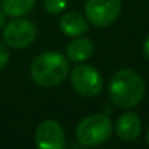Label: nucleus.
<instances>
[{"label": "nucleus", "mask_w": 149, "mask_h": 149, "mask_svg": "<svg viewBox=\"0 0 149 149\" xmlns=\"http://www.w3.org/2000/svg\"><path fill=\"white\" fill-rule=\"evenodd\" d=\"M61 31L68 36H80L88 31V22L77 12L65 13L59 20Z\"/></svg>", "instance_id": "1a4fd4ad"}, {"label": "nucleus", "mask_w": 149, "mask_h": 149, "mask_svg": "<svg viewBox=\"0 0 149 149\" xmlns=\"http://www.w3.org/2000/svg\"><path fill=\"white\" fill-rule=\"evenodd\" d=\"M36 38V28L26 19H13L3 29V41L12 48H26Z\"/></svg>", "instance_id": "423d86ee"}, {"label": "nucleus", "mask_w": 149, "mask_h": 149, "mask_svg": "<svg viewBox=\"0 0 149 149\" xmlns=\"http://www.w3.org/2000/svg\"><path fill=\"white\" fill-rule=\"evenodd\" d=\"M142 130L141 119L132 111L123 113L116 122V133L125 142H133L139 138Z\"/></svg>", "instance_id": "6e6552de"}, {"label": "nucleus", "mask_w": 149, "mask_h": 149, "mask_svg": "<svg viewBox=\"0 0 149 149\" xmlns=\"http://www.w3.org/2000/svg\"><path fill=\"white\" fill-rule=\"evenodd\" d=\"M71 84L78 94L84 97H96L101 91L103 80L94 67L80 64L71 71Z\"/></svg>", "instance_id": "20e7f679"}, {"label": "nucleus", "mask_w": 149, "mask_h": 149, "mask_svg": "<svg viewBox=\"0 0 149 149\" xmlns=\"http://www.w3.org/2000/svg\"><path fill=\"white\" fill-rule=\"evenodd\" d=\"M38 149H65V135L56 120H44L35 135Z\"/></svg>", "instance_id": "0eeeda50"}, {"label": "nucleus", "mask_w": 149, "mask_h": 149, "mask_svg": "<svg viewBox=\"0 0 149 149\" xmlns=\"http://www.w3.org/2000/svg\"><path fill=\"white\" fill-rule=\"evenodd\" d=\"M122 12L120 0H87L86 19L94 26L111 25Z\"/></svg>", "instance_id": "39448f33"}, {"label": "nucleus", "mask_w": 149, "mask_h": 149, "mask_svg": "<svg viewBox=\"0 0 149 149\" xmlns=\"http://www.w3.org/2000/svg\"><path fill=\"white\" fill-rule=\"evenodd\" d=\"M143 54L149 59V35H148V38L145 39V42H143Z\"/></svg>", "instance_id": "4468645a"}, {"label": "nucleus", "mask_w": 149, "mask_h": 149, "mask_svg": "<svg viewBox=\"0 0 149 149\" xmlns=\"http://www.w3.org/2000/svg\"><path fill=\"white\" fill-rule=\"evenodd\" d=\"M70 71L67 56L59 52L48 51L36 56L31 65L32 80L42 87H54L62 83Z\"/></svg>", "instance_id": "f03ea898"}, {"label": "nucleus", "mask_w": 149, "mask_h": 149, "mask_svg": "<svg viewBox=\"0 0 149 149\" xmlns=\"http://www.w3.org/2000/svg\"><path fill=\"white\" fill-rule=\"evenodd\" d=\"M146 141H148V145H149V127H148V132H146Z\"/></svg>", "instance_id": "dca6fc26"}, {"label": "nucleus", "mask_w": 149, "mask_h": 149, "mask_svg": "<svg viewBox=\"0 0 149 149\" xmlns=\"http://www.w3.org/2000/svg\"><path fill=\"white\" fill-rule=\"evenodd\" d=\"M93 42L87 38H77L67 45V58L72 62H84L93 54Z\"/></svg>", "instance_id": "9d476101"}, {"label": "nucleus", "mask_w": 149, "mask_h": 149, "mask_svg": "<svg viewBox=\"0 0 149 149\" xmlns=\"http://www.w3.org/2000/svg\"><path fill=\"white\" fill-rule=\"evenodd\" d=\"M111 120L103 113L83 119L77 127V139L83 146H99L111 135Z\"/></svg>", "instance_id": "7ed1b4c3"}, {"label": "nucleus", "mask_w": 149, "mask_h": 149, "mask_svg": "<svg viewBox=\"0 0 149 149\" xmlns=\"http://www.w3.org/2000/svg\"><path fill=\"white\" fill-rule=\"evenodd\" d=\"M67 3L68 0H44V7L48 13L56 15L67 7Z\"/></svg>", "instance_id": "f8f14e48"}, {"label": "nucleus", "mask_w": 149, "mask_h": 149, "mask_svg": "<svg viewBox=\"0 0 149 149\" xmlns=\"http://www.w3.org/2000/svg\"><path fill=\"white\" fill-rule=\"evenodd\" d=\"M35 6V0H0L1 12L12 17L28 15Z\"/></svg>", "instance_id": "9b49d317"}, {"label": "nucleus", "mask_w": 149, "mask_h": 149, "mask_svg": "<svg viewBox=\"0 0 149 149\" xmlns=\"http://www.w3.org/2000/svg\"><path fill=\"white\" fill-rule=\"evenodd\" d=\"M4 26V13L0 10V29Z\"/></svg>", "instance_id": "2eb2a0df"}, {"label": "nucleus", "mask_w": 149, "mask_h": 149, "mask_svg": "<svg viewBox=\"0 0 149 149\" xmlns=\"http://www.w3.org/2000/svg\"><path fill=\"white\" fill-rule=\"evenodd\" d=\"M145 81L132 70L117 71L109 86L110 100L122 109H133L145 97Z\"/></svg>", "instance_id": "f257e3e1"}, {"label": "nucleus", "mask_w": 149, "mask_h": 149, "mask_svg": "<svg viewBox=\"0 0 149 149\" xmlns=\"http://www.w3.org/2000/svg\"><path fill=\"white\" fill-rule=\"evenodd\" d=\"M9 58H10V54H9L7 47L0 42V70L6 67V64L9 62Z\"/></svg>", "instance_id": "ddd939ff"}]
</instances>
